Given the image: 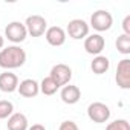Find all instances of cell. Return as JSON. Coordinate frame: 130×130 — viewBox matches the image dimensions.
<instances>
[{
  "mask_svg": "<svg viewBox=\"0 0 130 130\" xmlns=\"http://www.w3.org/2000/svg\"><path fill=\"white\" fill-rule=\"evenodd\" d=\"M115 44H116V49L121 54H130V35H127V34L118 35Z\"/></svg>",
  "mask_w": 130,
  "mask_h": 130,
  "instance_id": "17",
  "label": "cell"
},
{
  "mask_svg": "<svg viewBox=\"0 0 130 130\" xmlns=\"http://www.w3.org/2000/svg\"><path fill=\"white\" fill-rule=\"evenodd\" d=\"M122 29H124V34L130 35V14H127L122 20Z\"/></svg>",
  "mask_w": 130,
  "mask_h": 130,
  "instance_id": "21",
  "label": "cell"
},
{
  "mask_svg": "<svg viewBox=\"0 0 130 130\" xmlns=\"http://www.w3.org/2000/svg\"><path fill=\"white\" fill-rule=\"evenodd\" d=\"M17 89H19V93H20L22 96L32 98V96H35V95L38 93V90H40V86H38V83H37L35 80L26 78V80L20 81V84L17 86Z\"/></svg>",
  "mask_w": 130,
  "mask_h": 130,
  "instance_id": "12",
  "label": "cell"
},
{
  "mask_svg": "<svg viewBox=\"0 0 130 130\" xmlns=\"http://www.w3.org/2000/svg\"><path fill=\"white\" fill-rule=\"evenodd\" d=\"M113 23V17L107 9H96L90 17V25L96 31H107Z\"/></svg>",
  "mask_w": 130,
  "mask_h": 130,
  "instance_id": "3",
  "label": "cell"
},
{
  "mask_svg": "<svg viewBox=\"0 0 130 130\" xmlns=\"http://www.w3.org/2000/svg\"><path fill=\"white\" fill-rule=\"evenodd\" d=\"M8 130H26L28 128V118L23 113H12L8 118Z\"/></svg>",
  "mask_w": 130,
  "mask_h": 130,
  "instance_id": "14",
  "label": "cell"
},
{
  "mask_svg": "<svg viewBox=\"0 0 130 130\" xmlns=\"http://www.w3.org/2000/svg\"><path fill=\"white\" fill-rule=\"evenodd\" d=\"M46 40L52 46H61L66 40V32L61 26H51L46 29Z\"/></svg>",
  "mask_w": 130,
  "mask_h": 130,
  "instance_id": "10",
  "label": "cell"
},
{
  "mask_svg": "<svg viewBox=\"0 0 130 130\" xmlns=\"http://www.w3.org/2000/svg\"><path fill=\"white\" fill-rule=\"evenodd\" d=\"M12 110H14V106L11 101L8 100H0V119H5L8 116L12 115Z\"/></svg>",
  "mask_w": 130,
  "mask_h": 130,
  "instance_id": "18",
  "label": "cell"
},
{
  "mask_svg": "<svg viewBox=\"0 0 130 130\" xmlns=\"http://www.w3.org/2000/svg\"><path fill=\"white\" fill-rule=\"evenodd\" d=\"M116 84L122 89L130 87V60L124 58L118 63L116 68Z\"/></svg>",
  "mask_w": 130,
  "mask_h": 130,
  "instance_id": "7",
  "label": "cell"
},
{
  "mask_svg": "<svg viewBox=\"0 0 130 130\" xmlns=\"http://www.w3.org/2000/svg\"><path fill=\"white\" fill-rule=\"evenodd\" d=\"M68 32L72 38L80 40L89 34V25L83 19H72L68 23Z\"/></svg>",
  "mask_w": 130,
  "mask_h": 130,
  "instance_id": "8",
  "label": "cell"
},
{
  "mask_svg": "<svg viewBox=\"0 0 130 130\" xmlns=\"http://www.w3.org/2000/svg\"><path fill=\"white\" fill-rule=\"evenodd\" d=\"M106 130H130V124L127 119H116V121H112Z\"/></svg>",
  "mask_w": 130,
  "mask_h": 130,
  "instance_id": "19",
  "label": "cell"
},
{
  "mask_svg": "<svg viewBox=\"0 0 130 130\" xmlns=\"http://www.w3.org/2000/svg\"><path fill=\"white\" fill-rule=\"evenodd\" d=\"M109 66H110V61H109L107 57H104V55H96V57L93 58L92 64H90V69L93 71V74L101 75V74L107 72Z\"/></svg>",
  "mask_w": 130,
  "mask_h": 130,
  "instance_id": "15",
  "label": "cell"
},
{
  "mask_svg": "<svg viewBox=\"0 0 130 130\" xmlns=\"http://www.w3.org/2000/svg\"><path fill=\"white\" fill-rule=\"evenodd\" d=\"M80 96H81V90H80L78 86H74V84L63 86V89H61V100L66 104H75V103H78Z\"/></svg>",
  "mask_w": 130,
  "mask_h": 130,
  "instance_id": "13",
  "label": "cell"
},
{
  "mask_svg": "<svg viewBox=\"0 0 130 130\" xmlns=\"http://www.w3.org/2000/svg\"><path fill=\"white\" fill-rule=\"evenodd\" d=\"M26 61V52L20 46H8L0 51V66L5 69H15Z\"/></svg>",
  "mask_w": 130,
  "mask_h": 130,
  "instance_id": "1",
  "label": "cell"
},
{
  "mask_svg": "<svg viewBox=\"0 0 130 130\" xmlns=\"http://www.w3.org/2000/svg\"><path fill=\"white\" fill-rule=\"evenodd\" d=\"M87 115L93 122H106L110 118V109L101 101H95L89 104L87 107Z\"/></svg>",
  "mask_w": 130,
  "mask_h": 130,
  "instance_id": "4",
  "label": "cell"
},
{
  "mask_svg": "<svg viewBox=\"0 0 130 130\" xmlns=\"http://www.w3.org/2000/svg\"><path fill=\"white\" fill-rule=\"evenodd\" d=\"M28 130H46V128H44V125H43V124H32Z\"/></svg>",
  "mask_w": 130,
  "mask_h": 130,
  "instance_id": "22",
  "label": "cell"
},
{
  "mask_svg": "<svg viewBox=\"0 0 130 130\" xmlns=\"http://www.w3.org/2000/svg\"><path fill=\"white\" fill-rule=\"evenodd\" d=\"M49 77H51L58 86H66V84L71 81V78H72V71H71V68L68 66V64L58 63V64H55V66H52Z\"/></svg>",
  "mask_w": 130,
  "mask_h": 130,
  "instance_id": "5",
  "label": "cell"
},
{
  "mask_svg": "<svg viewBox=\"0 0 130 130\" xmlns=\"http://www.w3.org/2000/svg\"><path fill=\"white\" fill-rule=\"evenodd\" d=\"M104 44H106V41H104L103 35H100V34H92V35L86 37V40H84L86 52L93 54V55H100V52L104 49Z\"/></svg>",
  "mask_w": 130,
  "mask_h": 130,
  "instance_id": "9",
  "label": "cell"
},
{
  "mask_svg": "<svg viewBox=\"0 0 130 130\" xmlns=\"http://www.w3.org/2000/svg\"><path fill=\"white\" fill-rule=\"evenodd\" d=\"M19 86V78L15 74L6 71L0 74V90L3 92H14Z\"/></svg>",
  "mask_w": 130,
  "mask_h": 130,
  "instance_id": "11",
  "label": "cell"
},
{
  "mask_svg": "<svg viewBox=\"0 0 130 130\" xmlns=\"http://www.w3.org/2000/svg\"><path fill=\"white\" fill-rule=\"evenodd\" d=\"M5 34H6L8 40H11L14 43H20V41H23L26 38L28 31H26L25 23H22V22H11V23L6 25Z\"/></svg>",
  "mask_w": 130,
  "mask_h": 130,
  "instance_id": "6",
  "label": "cell"
},
{
  "mask_svg": "<svg viewBox=\"0 0 130 130\" xmlns=\"http://www.w3.org/2000/svg\"><path fill=\"white\" fill-rule=\"evenodd\" d=\"M25 26H26V31L32 35V37H40L44 34L46 28H47V23H46V19L40 14H32V15H28L26 17V22H25Z\"/></svg>",
  "mask_w": 130,
  "mask_h": 130,
  "instance_id": "2",
  "label": "cell"
},
{
  "mask_svg": "<svg viewBox=\"0 0 130 130\" xmlns=\"http://www.w3.org/2000/svg\"><path fill=\"white\" fill-rule=\"evenodd\" d=\"M58 130H80L78 125L74 121H63L58 127Z\"/></svg>",
  "mask_w": 130,
  "mask_h": 130,
  "instance_id": "20",
  "label": "cell"
},
{
  "mask_svg": "<svg viewBox=\"0 0 130 130\" xmlns=\"http://www.w3.org/2000/svg\"><path fill=\"white\" fill-rule=\"evenodd\" d=\"M2 46H3V37L0 35V47H2Z\"/></svg>",
  "mask_w": 130,
  "mask_h": 130,
  "instance_id": "23",
  "label": "cell"
},
{
  "mask_svg": "<svg viewBox=\"0 0 130 130\" xmlns=\"http://www.w3.org/2000/svg\"><path fill=\"white\" fill-rule=\"evenodd\" d=\"M58 84L51 78V77H46V78H43V81H41V84H40V90L44 93V95H54L57 90H58Z\"/></svg>",
  "mask_w": 130,
  "mask_h": 130,
  "instance_id": "16",
  "label": "cell"
}]
</instances>
